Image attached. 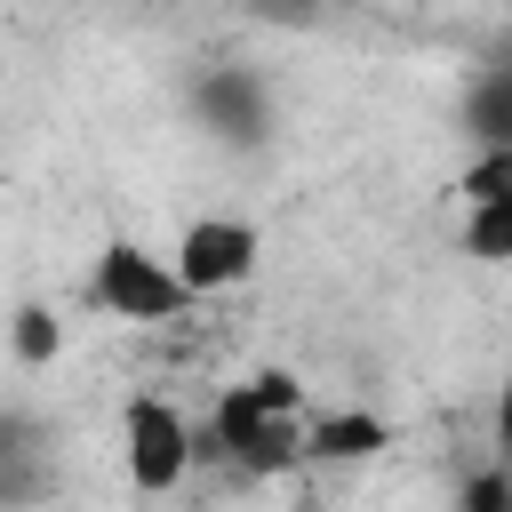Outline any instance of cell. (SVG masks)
I'll list each match as a JSON object with an SVG mask.
<instances>
[{"instance_id": "1", "label": "cell", "mask_w": 512, "mask_h": 512, "mask_svg": "<svg viewBox=\"0 0 512 512\" xmlns=\"http://www.w3.org/2000/svg\"><path fill=\"white\" fill-rule=\"evenodd\" d=\"M216 448L240 464V472H256V480H272V472H288V464H304V416H280V408H264L256 400V384H232L224 400H216Z\"/></svg>"}, {"instance_id": "2", "label": "cell", "mask_w": 512, "mask_h": 512, "mask_svg": "<svg viewBox=\"0 0 512 512\" xmlns=\"http://www.w3.org/2000/svg\"><path fill=\"white\" fill-rule=\"evenodd\" d=\"M96 304L112 312V320H168V312H184L192 304V288L176 280V264H160V256H144L136 240H112L104 256H96Z\"/></svg>"}, {"instance_id": "3", "label": "cell", "mask_w": 512, "mask_h": 512, "mask_svg": "<svg viewBox=\"0 0 512 512\" xmlns=\"http://www.w3.org/2000/svg\"><path fill=\"white\" fill-rule=\"evenodd\" d=\"M256 272V232L232 224V216H192L184 240H176V280L192 296H216V288H240Z\"/></svg>"}, {"instance_id": "4", "label": "cell", "mask_w": 512, "mask_h": 512, "mask_svg": "<svg viewBox=\"0 0 512 512\" xmlns=\"http://www.w3.org/2000/svg\"><path fill=\"white\" fill-rule=\"evenodd\" d=\"M192 472V432L168 400H128V480L144 496H168Z\"/></svg>"}, {"instance_id": "5", "label": "cell", "mask_w": 512, "mask_h": 512, "mask_svg": "<svg viewBox=\"0 0 512 512\" xmlns=\"http://www.w3.org/2000/svg\"><path fill=\"white\" fill-rule=\"evenodd\" d=\"M192 104H200V120H208L224 144H256V136H264V120H272V104H264L256 72H208V80L192 88Z\"/></svg>"}, {"instance_id": "6", "label": "cell", "mask_w": 512, "mask_h": 512, "mask_svg": "<svg viewBox=\"0 0 512 512\" xmlns=\"http://www.w3.org/2000/svg\"><path fill=\"white\" fill-rule=\"evenodd\" d=\"M376 448H384V424L360 416V408H336V416H312V424H304V456H312V464H360V456H376Z\"/></svg>"}, {"instance_id": "7", "label": "cell", "mask_w": 512, "mask_h": 512, "mask_svg": "<svg viewBox=\"0 0 512 512\" xmlns=\"http://www.w3.org/2000/svg\"><path fill=\"white\" fill-rule=\"evenodd\" d=\"M464 128H472L480 144H504V152H512V64H496V72H480V80L464 88Z\"/></svg>"}, {"instance_id": "8", "label": "cell", "mask_w": 512, "mask_h": 512, "mask_svg": "<svg viewBox=\"0 0 512 512\" xmlns=\"http://www.w3.org/2000/svg\"><path fill=\"white\" fill-rule=\"evenodd\" d=\"M8 336H16V360H24V368H48V360L64 352V320H56L48 304H24Z\"/></svg>"}, {"instance_id": "9", "label": "cell", "mask_w": 512, "mask_h": 512, "mask_svg": "<svg viewBox=\"0 0 512 512\" xmlns=\"http://www.w3.org/2000/svg\"><path fill=\"white\" fill-rule=\"evenodd\" d=\"M464 248L480 264H512V200H480L472 224H464Z\"/></svg>"}, {"instance_id": "10", "label": "cell", "mask_w": 512, "mask_h": 512, "mask_svg": "<svg viewBox=\"0 0 512 512\" xmlns=\"http://www.w3.org/2000/svg\"><path fill=\"white\" fill-rule=\"evenodd\" d=\"M464 208H480V200H512V152L504 144H480V160L464 168Z\"/></svg>"}, {"instance_id": "11", "label": "cell", "mask_w": 512, "mask_h": 512, "mask_svg": "<svg viewBox=\"0 0 512 512\" xmlns=\"http://www.w3.org/2000/svg\"><path fill=\"white\" fill-rule=\"evenodd\" d=\"M248 384H256V400H264V408H280V416H296V408H304V384H296L288 368H256Z\"/></svg>"}, {"instance_id": "12", "label": "cell", "mask_w": 512, "mask_h": 512, "mask_svg": "<svg viewBox=\"0 0 512 512\" xmlns=\"http://www.w3.org/2000/svg\"><path fill=\"white\" fill-rule=\"evenodd\" d=\"M456 512H512V480H504V472H480V480L464 488Z\"/></svg>"}, {"instance_id": "13", "label": "cell", "mask_w": 512, "mask_h": 512, "mask_svg": "<svg viewBox=\"0 0 512 512\" xmlns=\"http://www.w3.org/2000/svg\"><path fill=\"white\" fill-rule=\"evenodd\" d=\"M256 16H280V24H312L320 8H312V0H256Z\"/></svg>"}, {"instance_id": "14", "label": "cell", "mask_w": 512, "mask_h": 512, "mask_svg": "<svg viewBox=\"0 0 512 512\" xmlns=\"http://www.w3.org/2000/svg\"><path fill=\"white\" fill-rule=\"evenodd\" d=\"M496 440L512 448V376H504V400H496Z\"/></svg>"}]
</instances>
